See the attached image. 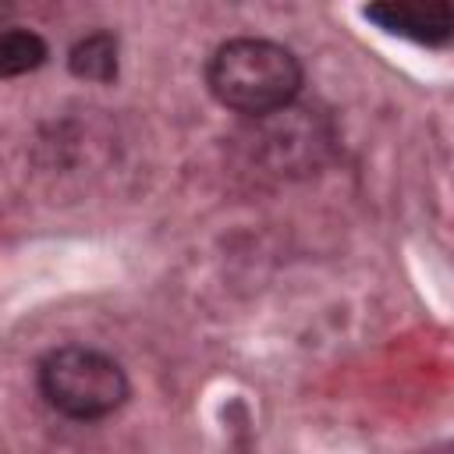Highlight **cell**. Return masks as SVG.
<instances>
[{
	"label": "cell",
	"mask_w": 454,
	"mask_h": 454,
	"mask_svg": "<svg viewBox=\"0 0 454 454\" xmlns=\"http://www.w3.org/2000/svg\"><path fill=\"white\" fill-rule=\"evenodd\" d=\"M206 85L220 106L245 117H273L301 92L298 57L273 39H227L206 64Z\"/></svg>",
	"instance_id": "1"
},
{
	"label": "cell",
	"mask_w": 454,
	"mask_h": 454,
	"mask_svg": "<svg viewBox=\"0 0 454 454\" xmlns=\"http://www.w3.org/2000/svg\"><path fill=\"white\" fill-rule=\"evenodd\" d=\"M39 394L53 411L78 422H92L114 415L128 401V376L110 355L67 344L43 355Z\"/></svg>",
	"instance_id": "2"
},
{
	"label": "cell",
	"mask_w": 454,
	"mask_h": 454,
	"mask_svg": "<svg viewBox=\"0 0 454 454\" xmlns=\"http://www.w3.org/2000/svg\"><path fill=\"white\" fill-rule=\"evenodd\" d=\"M365 18L415 43H447L454 32V14L447 4H372L365 7Z\"/></svg>",
	"instance_id": "3"
},
{
	"label": "cell",
	"mask_w": 454,
	"mask_h": 454,
	"mask_svg": "<svg viewBox=\"0 0 454 454\" xmlns=\"http://www.w3.org/2000/svg\"><path fill=\"white\" fill-rule=\"evenodd\" d=\"M46 60V43L43 35L28 28H14L0 35V78H18L35 71Z\"/></svg>",
	"instance_id": "5"
},
{
	"label": "cell",
	"mask_w": 454,
	"mask_h": 454,
	"mask_svg": "<svg viewBox=\"0 0 454 454\" xmlns=\"http://www.w3.org/2000/svg\"><path fill=\"white\" fill-rule=\"evenodd\" d=\"M67 67L85 82H114L117 78V39L106 32H92L71 46Z\"/></svg>",
	"instance_id": "4"
}]
</instances>
